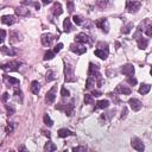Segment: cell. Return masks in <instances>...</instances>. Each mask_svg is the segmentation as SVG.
<instances>
[{"mask_svg": "<svg viewBox=\"0 0 152 152\" xmlns=\"http://www.w3.org/2000/svg\"><path fill=\"white\" fill-rule=\"evenodd\" d=\"M22 65V62L20 61H11V62H6V63H3L1 65H0V68H1L4 71L6 72H11V71H15L19 69V67Z\"/></svg>", "mask_w": 152, "mask_h": 152, "instance_id": "6da1fadb", "label": "cell"}, {"mask_svg": "<svg viewBox=\"0 0 152 152\" xmlns=\"http://www.w3.org/2000/svg\"><path fill=\"white\" fill-rule=\"evenodd\" d=\"M88 75L90 77H96L98 79V83L99 86L102 84V79H101V74L99 72V67L94 63H89V70H88Z\"/></svg>", "mask_w": 152, "mask_h": 152, "instance_id": "7a4b0ae2", "label": "cell"}, {"mask_svg": "<svg viewBox=\"0 0 152 152\" xmlns=\"http://www.w3.org/2000/svg\"><path fill=\"white\" fill-rule=\"evenodd\" d=\"M64 79L65 82H75V72H74V67L71 64H65L64 67Z\"/></svg>", "mask_w": 152, "mask_h": 152, "instance_id": "3957f363", "label": "cell"}, {"mask_svg": "<svg viewBox=\"0 0 152 152\" xmlns=\"http://www.w3.org/2000/svg\"><path fill=\"white\" fill-rule=\"evenodd\" d=\"M140 6H141V4L139 1H137V0H128L126 4V8L129 13H137L140 10Z\"/></svg>", "mask_w": 152, "mask_h": 152, "instance_id": "277c9868", "label": "cell"}, {"mask_svg": "<svg viewBox=\"0 0 152 152\" xmlns=\"http://www.w3.org/2000/svg\"><path fill=\"white\" fill-rule=\"evenodd\" d=\"M131 145H132L133 148H134L136 151H138V152H143L145 150V145H144L143 140H140L139 138H132Z\"/></svg>", "mask_w": 152, "mask_h": 152, "instance_id": "5b68a950", "label": "cell"}, {"mask_svg": "<svg viewBox=\"0 0 152 152\" xmlns=\"http://www.w3.org/2000/svg\"><path fill=\"white\" fill-rule=\"evenodd\" d=\"M57 86H53L49 91H48V94H46V96H45V101L48 102V103H53L55 102V100H56V95H57Z\"/></svg>", "mask_w": 152, "mask_h": 152, "instance_id": "8992f818", "label": "cell"}, {"mask_svg": "<svg viewBox=\"0 0 152 152\" xmlns=\"http://www.w3.org/2000/svg\"><path fill=\"white\" fill-rule=\"evenodd\" d=\"M95 25H96L99 29H101L105 33H107L109 31V24H108V20L106 18H101L99 19V20L95 22Z\"/></svg>", "mask_w": 152, "mask_h": 152, "instance_id": "52a82bcc", "label": "cell"}, {"mask_svg": "<svg viewBox=\"0 0 152 152\" xmlns=\"http://www.w3.org/2000/svg\"><path fill=\"white\" fill-rule=\"evenodd\" d=\"M70 50L75 53H77V55H83L86 52V46H83L81 43H74L70 45Z\"/></svg>", "mask_w": 152, "mask_h": 152, "instance_id": "ba28073f", "label": "cell"}, {"mask_svg": "<svg viewBox=\"0 0 152 152\" xmlns=\"http://www.w3.org/2000/svg\"><path fill=\"white\" fill-rule=\"evenodd\" d=\"M128 105H129V107L132 108V110H134V112L140 110V109H141V107H143V103H141L138 99H134V98L128 100Z\"/></svg>", "mask_w": 152, "mask_h": 152, "instance_id": "9c48e42d", "label": "cell"}, {"mask_svg": "<svg viewBox=\"0 0 152 152\" xmlns=\"http://www.w3.org/2000/svg\"><path fill=\"white\" fill-rule=\"evenodd\" d=\"M53 39H55V38H53V36L51 33H44V34H42V38H41L42 44L44 46H50L52 44Z\"/></svg>", "mask_w": 152, "mask_h": 152, "instance_id": "30bf717a", "label": "cell"}, {"mask_svg": "<svg viewBox=\"0 0 152 152\" xmlns=\"http://www.w3.org/2000/svg\"><path fill=\"white\" fill-rule=\"evenodd\" d=\"M17 22V19H15V17L14 15H12V14H6V15H3L1 17V23L3 24H5V25H13L14 23Z\"/></svg>", "mask_w": 152, "mask_h": 152, "instance_id": "8fae6325", "label": "cell"}, {"mask_svg": "<svg viewBox=\"0 0 152 152\" xmlns=\"http://www.w3.org/2000/svg\"><path fill=\"white\" fill-rule=\"evenodd\" d=\"M121 74L126 76H133L134 75V67L132 64H125L121 67Z\"/></svg>", "mask_w": 152, "mask_h": 152, "instance_id": "7c38bea8", "label": "cell"}, {"mask_svg": "<svg viewBox=\"0 0 152 152\" xmlns=\"http://www.w3.org/2000/svg\"><path fill=\"white\" fill-rule=\"evenodd\" d=\"M76 43H81V44H86V43H90V38L89 36H87L86 33H79L75 37Z\"/></svg>", "mask_w": 152, "mask_h": 152, "instance_id": "4fadbf2b", "label": "cell"}, {"mask_svg": "<svg viewBox=\"0 0 152 152\" xmlns=\"http://www.w3.org/2000/svg\"><path fill=\"white\" fill-rule=\"evenodd\" d=\"M14 11L19 17H26L30 14V10L27 7H24V6H18L14 8Z\"/></svg>", "mask_w": 152, "mask_h": 152, "instance_id": "5bb4252c", "label": "cell"}, {"mask_svg": "<svg viewBox=\"0 0 152 152\" xmlns=\"http://www.w3.org/2000/svg\"><path fill=\"white\" fill-rule=\"evenodd\" d=\"M4 82L6 84H8V87L10 86H17V84H19V80L18 79L12 77V76H7V75H4Z\"/></svg>", "mask_w": 152, "mask_h": 152, "instance_id": "9a60e30c", "label": "cell"}, {"mask_svg": "<svg viewBox=\"0 0 152 152\" xmlns=\"http://www.w3.org/2000/svg\"><path fill=\"white\" fill-rule=\"evenodd\" d=\"M94 53H95V56H98L99 58H101V60H106L107 57H108L109 51H108V50H103V49H96V50L94 51Z\"/></svg>", "mask_w": 152, "mask_h": 152, "instance_id": "2e32d148", "label": "cell"}, {"mask_svg": "<svg viewBox=\"0 0 152 152\" xmlns=\"http://www.w3.org/2000/svg\"><path fill=\"white\" fill-rule=\"evenodd\" d=\"M137 42H138V46H139V49H141V50L146 49L147 45H148V39H147V38H144L143 36L137 38Z\"/></svg>", "mask_w": 152, "mask_h": 152, "instance_id": "e0dca14e", "label": "cell"}, {"mask_svg": "<svg viewBox=\"0 0 152 152\" xmlns=\"http://www.w3.org/2000/svg\"><path fill=\"white\" fill-rule=\"evenodd\" d=\"M0 50H1V52L4 55H7V56H15V53H17V51L13 48H8V46H5V45H3L1 48H0Z\"/></svg>", "mask_w": 152, "mask_h": 152, "instance_id": "ac0fdd59", "label": "cell"}, {"mask_svg": "<svg viewBox=\"0 0 152 152\" xmlns=\"http://www.w3.org/2000/svg\"><path fill=\"white\" fill-rule=\"evenodd\" d=\"M19 41H20V36H19V33L17 31H11L10 32V43L14 44V43H17Z\"/></svg>", "mask_w": 152, "mask_h": 152, "instance_id": "d6986e66", "label": "cell"}, {"mask_svg": "<svg viewBox=\"0 0 152 152\" xmlns=\"http://www.w3.org/2000/svg\"><path fill=\"white\" fill-rule=\"evenodd\" d=\"M52 12L56 17H58L63 13V8H62V5L60 3H55L53 4V7H52Z\"/></svg>", "mask_w": 152, "mask_h": 152, "instance_id": "ffe728a7", "label": "cell"}, {"mask_svg": "<svg viewBox=\"0 0 152 152\" xmlns=\"http://www.w3.org/2000/svg\"><path fill=\"white\" fill-rule=\"evenodd\" d=\"M115 91L119 93V94H125V95H129L131 94V89L128 87L124 86V84H119L118 88L115 89Z\"/></svg>", "mask_w": 152, "mask_h": 152, "instance_id": "44dd1931", "label": "cell"}, {"mask_svg": "<svg viewBox=\"0 0 152 152\" xmlns=\"http://www.w3.org/2000/svg\"><path fill=\"white\" fill-rule=\"evenodd\" d=\"M41 90V84L38 81H32L31 82V91L34 94V95H38V93H39Z\"/></svg>", "mask_w": 152, "mask_h": 152, "instance_id": "7402d4cb", "label": "cell"}, {"mask_svg": "<svg viewBox=\"0 0 152 152\" xmlns=\"http://www.w3.org/2000/svg\"><path fill=\"white\" fill-rule=\"evenodd\" d=\"M72 134H74V133H72L71 131L67 129V128H61V129H58V137H61V138H67V137L72 136Z\"/></svg>", "mask_w": 152, "mask_h": 152, "instance_id": "603a6c76", "label": "cell"}, {"mask_svg": "<svg viewBox=\"0 0 152 152\" xmlns=\"http://www.w3.org/2000/svg\"><path fill=\"white\" fill-rule=\"evenodd\" d=\"M71 29H72V26H71L70 19H69V18H65V19H64V22H63V30H64V32L69 33V32L71 31Z\"/></svg>", "mask_w": 152, "mask_h": 152, "instance_id": "cb8c5ba5", "label": "cell"}, {"mask_svg": "<svg viewBox=\"0 0 152 152\" xmlns=\"http://www.w3.org/2000/svg\"><path fill=\"white\" fill-rule=\"evenodd\" d=\"M44 150L46 151V152H51V151H56L57 150V146L53 144V143H51V141H48L45 145H44Z\"/></svg>", "mask_w": 152, "mask_h": 152, "instance_id": "d4e9b609", "label": "cell"}, {"mask_svg": "<svg viewBox=\"0 0 152 152\" xmlns=\"http://www.w3.org/2000/svg\"><path fill=\"white\" fill-rule=\"evenodd\" d=\"M108 5H109V0H99V1L96 3V6L100 10H105Z\"/></svg>", "mask_w": 152, "mask_h": 152, "instance_id": "484cf974", "label": "cell"}, {"mask_svg": "<svg viewBox=\"0 0 152 152\" xmlns=\"http://www.w3.org/2000/svg\"><path fill=\"white\" fill-rule=\"evenodd\" d=\"M150 90H151V86H150V84H141L140 88H139V93H140L141 95L147 94Z\"/></svg>", "mask_w": 152, "mask_h": 152, "instance_id": "4316f807", "label": "cell"}, {"mask_svg": "<svg viewBox=\"0 0 152 152\" xmlns=\"http://www.w3.org/2000/svg\"><path fill=\"white\" fill-rule=\"evenodd\" d=\"M108 106H109L108 100H100V101L96 102V107L100 108V109H105V108H107Z\"/></svg>", "mask_w": 152, "mask_h": 152, "instance_id": "83f0119b", "label": "cell"}, {"mask_svg": "<svg viewBox=\"0 0 152 152\" xmlns=\"http://www.w3.org/2000/svg\"><path fill=\"white\" fill-rule=\"evenodd\" d=\"M72 110H74V101H71L70 103H68L67 107H65V114H67V117H71Z\"/></svg>", "mask_w": 152, "mask_h": 152, "instance_id": "f1b7e54d", "label": "cell"}, {"mask_svg": "<svg viewBox=\"0 0 152 152\" xmlns=\"http://www.w3.org/2000/svg\"><path fill=\"white\" fill-rule=\"evenodd\" d=\"M45 79H46V81H48V82H51V81H53V80L56 79L55 72H53L52 70H48V71H46V75H45Z\"/></svg>", "mask_w": 152, "mask_h": 152, "instance_id": "f546056e", "label": "cell"}, {"mask_svg": "<svg viewBox=\"0 0 152 152\" xmlns=\"http://www.w3.org/2000/svg\"><path fill=\"white\" fill-rule=\"evenodd\" d=\"M94 86H95V80L89 76L87 79V82H86V89H93Z\"/></svg>", "mask_w": 152, "mask_h": 152, "instance_id": "4dcf8cb0", "label": "cell"}, {"mask_svg": "<svg viewBox=\"0 0 152 152\" xmlns=\"http://www.w3.org/2000/svg\"><path fill=\"white\" fill-rule=\"evenodd\" d=\"M5 107H6V110H7V113H8V115H13V114L15 113V107H14V105L7 103V105H5Z\"/></svg>", "mask_w": 152, "mask_h": 152, "instance_id": "1f68e13d", "label": "cell"}, {"mask_svg": "<svg viewBox=\"0 0 152 152\" xmlns=\"http://www.w3.org/2000/svg\"><path fill=\"white\" fill-rule=\"evenodd\" d=\"M55 57V52L53 51H51V50H48L45 53H44V61H50V60H52Z\"/></svg>", "mask_w": 152, "mask_h": 152, "instance_id": "d6a6232c", "label": "cell"}, {"mask_svg": "<svg viewBox=\"0 0 152 152\" xmlns=\"http://www.w3.org/2000/svg\"><path fill=\"white\" fill-rule=\"evenodd\" d=\"M43 121H44V124H45L46 126H49V127H51V126L53 125V121L51 120V118L48 115V114H44V117H43Z\"/></svg>", "mask_w": 152, "mask_h": 152, "instance_id": "836d02e7", "label": "cell"}, {"mask_svg": "<svg viewBox=\"0 0 152 152\" xmlns=\"http://www.w3.org/2000/svg\"><path fill=\"white\" fill-rule=\"evenodd\" d=\"M72 20L76 25H82L83 24V18L81 15H74L72 17Z\"/></svg>", "mask_w": 152, "mask_h": 152, "instance_id": "e575fe53", "label": "cell"}, {"mask_svg": "<svg viewBox=\"0 0 152 152\" xmlns=\"http://www.w3.org/2000/svg\"><path fill=\"white\" fill-rule=\"evenodd\" d=\"M144 32L146 33L147 37H151V36H152V25H151L148 22H147V25L144 27Z\"/></svg>", "mask_w": 152, "mask_h": 152, "instance_id": "d590c367", "label": "cell"}, {"mask_svg": "<svg viewBox=\"0 0 152 152\" xmlns=\"http://www.w3.org/2000/svg\"><path fill=\"white\" fill-rule=\"evenodd\" d=\"M133 29V24L132 23H128V24H126L125 26H124V29H122V33H129L131 32V30Z\"/></svg>", "mask_w": 152, "mask_h": 152, "instance_id": "8d00e7d4", "label": "cell"}, {"mask_svg": "<svg viewBox=\"0 0 152 152\" xmlns=\"http://www.w3.org/2000/svg\"><path fill=\"white\" fill-rule=\"evenodd\" d=\"M84 102L88 103V105H91L93 103V96L90 94H86L84 95Z\"/></svg>", "mask_w": 152, "mask_h": 152, "instance_id": "74e56055", "label": "cell"}, {"mask_svg": "<svg viewBox=\"0 0 152 152\" xmlns=\"http://www.w3.org/2000/svg\"><path fill=\"white\" fill-rule=\"evenodd\" d=\"M72 151L74 152H86L87 147L86 146H76V147H72Z\"/></svg>", "mask_w": 152, "mask_h": 152, "instance_id": "f35d334b", "label": "cell"}, {"mask_svg": "<svg viewBox=\"0 0 152 152\" xmlns=\"http://www.w3.org/2000/svg\"><path fill=\"white\" fill-rule=\"evenodd\" d=\"M6 38V31L5 30H0V44H3Z\"/></svg>", "mask_w": 152, "mask_h": 152, "instance_id": "ab89813d", "label": "cell"}, {"mask_svg": "<svg viewBox=\"0 0 152 152\" xmlns=\"http://www.w3.org/2000/svg\"><path fill=\"white\" fill-rule=\"evenodd\" d=\"M127 82L129 83V84H132V86H136L137 84V79L136 77H133V76H128V79H127Z\"/></svg>", "mask_w": 152, "mask_h": 152, "instance_id": "60d3db41", "label": "cell"}, {"mask_svg": "<svg viewBox=\"0 0 152 152\" xmlns=\"http://www.w3.org/2000/svg\"><path fill=\"white\" fill-rule=\"evenodd\" d=\"M98 49H103V50H108V44H107V43H102V42H100V43L98 44Z\"/></svg>", "mask_w": 152, "mask_h": 152, "instance_id": "b9f144b4", "label": "cell"}, {"mask_svg": "<svg viewBox=\"0 0 152 152\" xmlns=\"http://www.w3.org/2000/svg\"><path fill=\"white\" fill-rule=\"evenodd\" d=\"M62 48H63V44H62V43H58V44H57V45L55 46V49H53V52H55V53L60 52V51L62 50Z\"/></svg>", "mask_w": 152, "mask_h": 152, "instance_id": "7bdbcfd3", "label": "cell"}, {"mask_svg": "<svg viewBox=\"0 0 152 152\" xmlns=\"http://www.w3.org/2000/svg\"><path fill=\"white\" fill-rule=\"evenodd\" d=\"M69 94H70V93H69V90H68L67 88L63 87V88L61 89V95H62V96H69Z\"/></svg>", "mask_w": 152, "mask_h": 152, "instance_id": "ee69618b", "label": "cell"}, {"mask_svg": "<svg viewBox=\"0 0 152 152\" xmlns=\"http://www.w3.org/2000/svg\"><path fill=\"white\" fill-rule=\"evenodd\" d=\"M13 129H14V126H13V124H8L7 125V127H6V133H12L13 132Z\"/></svg>", "mask_w": 152, "mask_h": 152, "instance_id": "f6af8a7d", "label": "cell"}, {"mask_svg": "<svg viewBox=\"0 0 152 152\" xmlns=\"http://www.w3.org/2000/svg\"><path fill=\"white\" fill-rule=\"evenodd\" d=\"M67 7H68V11L71 13V12L74 11V3H72V1H69V3L67 4Z\"/></svg>", "mask_w": 152, "mask_h": 152, "instance_id": "bcb514c9", "label": "cell"}, {"mask_svg": "<svg viewBox=\"0 0 152 152\" xmlns=\"http://www.w3.org/2000/svg\"><path fill=\"white\" fill-rule=\"evenodd\" d=\"M93 98H99L100 95H101V91H99V90H93V93L90 94Z\"/></svg>", "mask_w": 152, "mask_h": 152, "instance_id": "7dc6e473", "label": "cell"}, {"mask_svg": "<svg viewBox=\"0 0 152 152\" xmlns=\"http://www.w3.org/2000/svg\"><path fill=\"white\" fill-rule=\"evenodd\" d=\"M8 96H10L8 93H4V94H3V101H4V102H6V101H7V99H8Z\"/></svg>", "mask_w": 152, "mask_h": 152, "instance_id": "c3c4849f", "label": "cell"}, {"mask_svg": "<svg viewBox=\"0 0 152 152\" xmlns=\"http://www.w3.org/2000/svg\"><path fill=\"white\" fill-rule=\"evenodd\" d=\"M126 114H127V108H126V107H124V109H122V114H121V119L126 118Z\"/></svg>", "mask_w": 152, "mask_h": 152, "instance_id": "681fc988", "label": "cell"}, {"mask_svg": "<svg viewBox=\"0 0 152 152\" xmlns=\"http://www.w3.org/2000/svg\"><path fill=\"white\" fill-rule=\"evenodd\" d=\"M14 94L17 95V96H20V98H22V90H20V89H15V90H14Z\"/></svg>", "mask_w": 152, "mask_h": 152, "instance_id": "f907efd6", "label": "cell"}, {"mask_svg": "<svg viewBox=\"0 0 152 152\" xmlns=\"http://www.w3.org/2000/svg\"><path fill=\"white\" fill-rule=\"evenodd\" d=\"M19 151H27V148L24 145H22V146H19Z\"/></svg>", "mask_w": 152, "mask_h": 152, "instance_id": "816d5d0a", "label": "cell"}, {"mask_svg": "<svg viewBox=\"0 0 152 152\" xmlns=\"http://www.w3.org/2000/svg\"><path fill=\"white\" fill-rule=\"evenodd\" d=\"M42 3H43L44 5H48V4H50V3H51V0H42Z\"/></svg>", "mask_w": 152, "mask_h": 152, "instance_id": "f5cc1de1", "label": "cell"}, {"mask_svg": "<svg viewBox=\"0 0 152 152\" xmlns=\"http://www.w3.org/2000/svg\"><path fill=\"white\" fill-rule=\"evenodd\" d=\"M43 133H44V136H46L48 138H50V136H51V134H50V132H46V131H43Z\"/></svg>", "mask_w": 152, "mask_h": 152, "instance_id": "db71d44e", "label": "cell"}]
</instances>
